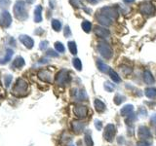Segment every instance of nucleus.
Segmentation results:
<instances>
[{"instance_id": "5701e85b", "label": "nucleus", "mask_w": 156, "mask_h": 146, "mask_svg": "<svg viewBox=\"0 0 156 146\" xmlns=\"http://www.w3.org/2000/svg\"><path fill=\"white\" fill-rule=\"evenodd\" d=\"M145 96L148 99H155L156 97V89L155 88H147L145 90Z\"/></svg>"}, {"instance_id": "79ce46f5", "label": "nucleus", "mask_w": 156, "mask_h": 146, "mask_svg": "<svg viewBox=\"0 0 156 146\" xmlns=\"http://www.w3.org/2000/svg\"><path fill=\"white\" fill-rule=\"evenodd\" d=\"M136 146H149V143L145 140H140L136 143Z\"/></svg>"}, {"instance_id": "393cba45", "label": "nucleus", "mask_w": 156, "mask_h": 146, "mask_svg": "<svg viewBox=\"0 0 156 146\" xmlns=\"http://www.w3.org/2000/svg\"><path fill=\"white\" fill-rule=\"evenodd\" d=\"M69 3L72 5L73 7L84 9L85 11H87V12H88V9H86V8H85V6H84V5H83V3L80 1V0H69Z\"/></svg>"}, {"instance_id": "72a5a7b5", "label": "nucleus", "mask_w": 156, "mask_h": 146, "mask_svg": "<svg viewBox=\"0 0 156 146\" xmlns=\"http://www.w3.org/2000/svg\"><path fill=\"white\" fill-rule=\"evenodd\" d=\"M85 142H86L87 146H94V142H93L90 134H86L85 135Z\"/></svg>"}, {"instance_id": "f8f14e48", "label": "nucleus", "mask_w": 156, "mask_h": 146, "mask_svg": "<svg viewBox=\"0 0 156 146\" xmlns=\"http://www.w3.org/2000/svg\"><path fill=\"white\" fill-rule=\"evenodd\" d=\"M95 34L100 38H108L109 35H110V32L108 29L106 28H104L102 26H97L95 27Z\"/></svg>"}, {"instance_id": "09e8293b", "label": "nucleus", "mask_w": 156, "mask_h": 146, "mask_svg": "<svg viewBox=\"0 0 156 146\" xmlns=\"http://www.w3.org/2000/svg\"><path fill=\"white\" fill-rule=\"evenodd\" d=\"M26 1L27 3H29V4H32V3H34V1H35V0H26Z\"/></svg>"}, {"instance_id": "3c124183", "label": "nucleus", "mask_w": 156, "mask_h": 146, "mask_svg": "<svg viewBox=\"0 0 156 146\" xmlns=\"http://www.w3.org/2000/svg\"><path fill=\"white\" fill-rule=\"evenodd\" d=\"M70 146H73V145H70Z\"/></svg>"}, {"instance_id": "9b49d317", "label": "nucleus", "mask_w": 156, "mask_h": 146, "mask_svg": "<svg viewBox=\"0 0 156 146\" xmlns=\"http://www.w3.org/2000/svg\"><path fill=\"white\" fill-rule=\"evenodd\" d=\"M38 78L43 82L51 83L53 80V74L51 71H49L47 69H42L38 72Z\"/></svg>"}, {"instance_id": "20e7f679", "label": "nucleus", "mask_w": 156, "mask_h": 146, "mask_svg": "<svg viewBox=\"0 0 156 146\" xmlns=\"http://www.w3.org/2000/svg\"><path fill=\"white\" fill-rule=\"evenodd\" d=\"M140 13L144 15L146 17L152 16L156 12V8L154 7V5L150 2H144L140 5Z\"/></svg>"}, {"instance_id": "2f4dec72", "label": "nucleus", "mask_w": 156, "mask_h": 146, "mask_svg": "<svg viewBox=\"0 0 156 146\" xmlns=\"http://www.w3.org/2000/svg\"><path fill=\"white\" fill-rule=\"evenodd\" d=\"M55 49H56L58 52H60V53H63V52L66 51L65 46H63L61 42H56L55 43Z\"/></svg>"}, {"instance_id": "a878e982", "label": "nucleus", "mask_w": 156, "mask_h": 146, "mask_svg": "<svg viewBox=\"0 0 156 146\" xmlns=\"http://www.w3.org/2000/svg\"><path fill=\"white\" fill-rule=\"evenodd\" d=\"M109 76L111 78V80H113L115 83H119L121 82V78L119 77V75L113 70V69H110L109 70Z\"/></svg>"}, {"instance_id": "ea45409f", "label": "nucleus", "mask_w": 156, "mask_h": 146, "mask_svg": "<svg viewBox=\"0 0 156 146\" xmlns=\"http://www.w3.org/2000/svg\"><path fill=\"white\" fill-rule=\"evenodd\" d=\"M63 34H65V36H66V37H69V36H70L71 31H70L69 26H66L65 27V32H63Z\"/></svg>"}, {"instance_id": "c85d7f7f", "label": "nucleus", "mask_w": 156, "mask_h": 146, "mask_svg": "<svg viewBox=\"0 0 156 146\" xmlns=\"http://www.w3.org/2000/svg\"><path fill=\"white\" fill-rule=\"evenodd\" d=\"M68 49H69V51L72 55H76L77 54V47H76L75 42H73V41L68 42Z\"/></svg>"}, {"instance_id": "0eeeda50", "label": "nucleus", "mask_w": 156, "mask_h": 146, "mask_svg": "<svg viewBox=\"0 0 156 146\" xmlns=\"http://www.w3.org/2000/svg\"><path fill=\"white\" fill-rule=\"evenodd\" d=\"M100 13L101 15H104L106 18H108L111 21L115 19L118 17V11L114 7H104L100 10Z\"/></svg>"}, {"instance_id": "58836bf2", "label": "nucleus", "mask_w": 156, "mask_h": 146, "mask_svg": "<svg viewBox=\"0 0 156 146\" xmlns=\"http://www.w3.org/2000/svg\"><path fill=\"white\" fill-rule=\"evenodd\" d=\"M48 47V41H42L40 43V46H39V48H40V50L44 51L45 49H47Z\"/></svg>"}, {"instance_id": "b1692460", "label": "nucleus", "mask_w": 156, "mask_h": 146, "mask_svg": "<svg viewBox=\"0 0 156 146\" xmlns=\"http://www.w3.org/2000/svg\"><path fill=\"white\" fill-rule=\"evenodd\" d=\"M73 95L76 97L78 100H85L87 99V95L84 91H77L73 92Z\"/></svg>"}, {"instance_id": "cd10ccee", "label": "nucleus", "mask_w": 156, "mask_h": 146, "mask_svg": "<svg viewBox=\"0 0 156 146\" xmlns=\"http://www.w3.org/2000/svg\"><path fill=\"white\" fill-rule=\"evenodd\" d=\"M82 29L85 32L89 33L91 31V29H92V23L90 22H88V21H84L82 23Z\"/></svg>"}, {"instance_id": "6e6552de", "label": "nucleus", "mask_w": 156, "mask_h": 146, "mask_svg": "<svg viewBox=\"0 0 156 146\" xmlns=\"http://www.w3.org/2000/svg\"><path fill=\"white\" fill-rule=\"evenodd\" d=\"M12 23V17L8 11H3L0 14V26L2 27H9Z\"/></svg>"}, {"instance_id": "f3484780", "label": "nucleus", "mask_w": 156, "mask_h": 146, "mask_svg": "<svg viewBox=\"0 0 156 146\" xmlns=\"http://www.w3.org/2000/svg\"><path fill=\"white\" fill-rule=\"evenodd\" d=\"M134 111V107L132 104H127L124 107H122V109L120 110V114L121 116H127L128 117L129 115H131L133 113Z\"/></svg>"}, {"instance_id": "c756f323", "label": "nucleus", "mask_w": 156, "mask_h": 146, "mask_svg": "<svg viewBox=\"0 0 156 146\" xmlns=\"http://www.w3.org/2000/svg\"><path fill=\"white\" fill-rule=\"evenodd\" d=\"M136 119V114H133V113H132L131 115H129L128 117H127V119H126V124L131 127L132 125H133V123H135Z\"/></svg>"}, {"instance_id": "37998d69", "label": "nucleus", "mask_w": 156, "mask_h": 146, "mask_svg": "<svg viewBox=\"0 0 156 146\" xmlns=\"http://www.w3.org/2000/svg\"><path fill=\"white\" fill-rule=\"evenodd\" d=\"M121 67H122L121 69L123 70L124 73H127V74H129V73L132 72V69H131L130 67H128V66H121Z\"/></svg>"}, {"instance_id": "c9c22d12", "label": "nucleus", "mask_w": 156, "mask_h": 146, "mask_svg": "<svg viewBox=\"0 0 156 146\" xmlns=\"http://www.w3.org/2000/svg\"><path fill=\"white\" fill-rule=\"evenodd\" d=\"M12 80H13L12 75H6V76H5V86H6V87H10Z\"/></svg>"}, {"instance_id": "7c9ffc66", "label": "nucleus", "mask_w": 156, "mask_h": 146, "mask_svg": "<svg viewBox=\"0 0 156 146\" xmlns=\"http://www.w3.org/2000/svg\"><path fill=\"white\" fill-rule=\"evenodd\" d=\"M72 63H73V66H74L77 70H81L82 69V63H81V61L79 60V58H73L72 60Z\"/></svg>"}, {"instance_id": "2eb2a0df", "label": "nucleus", "mask_w": 156, "mask_h": 146, "mask_svg": "<svg viewBox=\"0 0 156 146\" xmlns=\"http://www.w3.org/2000/svg\"><path fill=\"white\" fill-rule=\"evenodd\" d=\"M96 18H97V21L98 22H99L101 24H102V26H110L111 23H112L111 19H109L108 18H106L105 16H104V15H101L100 12L97 14Z\"/></svg>"}, {"instance_id": "a211bd4d", "label": "nucleus", "mask_w": 156, "mask_h": 146, "mask_svg": "<svg viewBox=\"0 0 156 146\" xmlns=\"http://www.w3.org/2000/svg\"><path fill=\"white\" fill-rule=\"evenodd\" d=\"M144 81L145 82V84H147V85H152L154 83V77L152 76L150 71L145 70L144 72Z\"/></svg>"}, {"instance_id": "f257e3e1", "label": "nucleus", "mask_w": 156, "mask_h": 146, "mask_svg": "<svg viewBox=\"0 0 156 146\" xmlns=\"http://www.w3.org/2000/svg\"><path fill=\"white\" fill-rule=\"evenodd\" d=\"M14 14H15V17H16L19 21H22V22L26 21L27 19V11L26 7V2L22 1V0H19V1L15 3Z\"/></svg>"}, {"instance_id": "e433bc0d", "label": "nucleus", "mask_w": 156, "mask_h": 146, "mask_svg": "<svg viewBox=\"0 0 156 146\" xmlns=\"http://www.w3.org/2000/svg\"><path fill=\"white\" fill-rule=\"evenodd\" d=\"M10 3H11L10 0H0V7L5 8V7H7Z\"/></svg>"}, {"instance_id": "f03ea898", "label": "nucleus", "mask_w": 156, "mask_h": 146, "mask_svg": "<svg viewBox=\"0 0 156 146\" xmlns=\"http://www.w3.org/2000/svg\"><path fill=\"white\" fill-rule=\"evenodd\" d=\"M27 89H28L27 82L24 79H23V78H19L13 88L12 94L16 96H23L27 94Z\"/></svg>"}, {"instance_id": "ddd939ff", "label": "nucleus", "mask_w": 156, "mask_h": 146, "mask_svg": "<svg viewBox=\"0 0 156 146\" xmlns=\"http://www.w3.org/2000/svg\"><path fill=\"white\" fill-rule=\"evenodd\" d=\"M20 41H21L24 46H26L27 49H32L33 45H34V41L31 37H29L28 35H24V34H22L20 35Z\"/></svg>"}, {"instance_id": "de8ad7c7", "label": "nucleus", "mask_w": 156, "mask_h": 146, "mask_svg": "<svg viewBox=\"0 0 156 146\" xmlns=\"http://www.w3.org/2000/svg\"><path fill=\"white\" fill-rule=\"evenodd\" d=\"M123 1L125 2V3H127V4H130V3H133L135 0H123Z\"/></svg>"}, {"instance_id": "473e14b6", "label": "nucleus", "mask_w": 156, "mask_h": 146, "mask_svg": "<svg viewBox=\"0 0 156 146\" xmlns=\"http://www.w3.org/2000/svg\"><path fill=\"white\" fill-rule=\"evenodd\" d=\"M124 100V97L122 96L121 95H118L117 94L115 96H114V103L116 104V105H119V104H121L122 103V101Z\"/></svg>"}, {"instance_id": "f704fd0d", "label": "nucleus", "mask_w": 156, "mask_h": 146, "mask_svg": "<svg viewBox=\"0 0 156 146\" xmlns=\"http://www.w3.org/2000/svg\"><path fill=\"white\" fill-rule=\"evenodd\" d=\"M105 91H107V92H113V90H114V86H113V85H111L109 82H105Z\"/></svg>"}, {"instance_id": "423d86ee", "label": "nucleus", "mask_w": 156, "mask_h": 146, "mask_svg": "<svg viewBox=\"0 0 156 146\" xmlns=\"http://www.w3.org/2000/svg\"><path fill=\"white\" fill-rule=\"evenodd\" d=\"M115 134H116V129L114 125L112 124H108L105 126V130H104V137L106 141L108 142H111L113 141L114 137H115Z\"/></svg>"}, {"instance_id": "4c0bfd02", "label": "nucleus", "mask_w": 156, "mask_h": 146, "mask_svg": "<svg viewBox=\"0 0 156 146\" xmlns=\"http://www.w3.org/2000/svg\"><path fill=\"white\" fill-rule=\"evenodd\" d=\"M46 54H47V56L52 57H58V54H57V53H55L53 50H48Z\"/></svg>"}, {"instance_id": "7ed1b4c3", "label": "nucleus", "mask_w": 156, "mask_h": 146, "mask_svg": "<svg viewBox=\"0 0 156 146\" xmlns=\"http://www.w3.org/2000/svg\"><path fill=\"white\" fill-rule=\"evenodd\" d=\"M55 81H56V84L58 85V86H66V85H67L68 83H69V81H70L68 71L66 70V69L60 70V71L58 72V74L56 75Z\"/></svg>"}, {"instance_id": "aec40b11", "label": "nucleus", "mask_w": 156, "mask_h": 146, "mask_svg": "<svg viewBox=\"0 0 156 146\" xmlns=\"http://www.w3.org/2000/svg\"><path fill=\"white\" fill-rule=\"evenodd\" d=\"M97 65H98V68H99V70L101 71V72H104V73L109 72V70H110L109 66L102 62L101 60H97Z\"/></svg>"}, {"instance_id": "4468645a", "label": "nucleus", "mask_w": 156, "mask_h": 146, "mask_svg": "<svg viewBox=\"0 0 156 146\" xmlns=\"http://www.w3.org/2000/svg\"><path fill=\"white\" fill-rule=\"evenodd\" d=\"M85 128V123L82 121H73L71 123V129L75 134H80Z\"/></svg>"}, {"instance_id": "6ab92c4d", "label": "nucleus", "mask_w": 156, "mask_h": 146, "mask_svg": "<svg viewBox=\"0 0 156 146\" xmlns=\"http://www.w3.org/2000/svg\"><path fill=\"white\" fill-rule=\"evenodd\" d=\"M13 55H14V51L11 50V49H7L6 54H5V57L0 60V64H5V63H7L9 61H11Z\"/></svg>"}, {"instance_id": "39448f33", "label": "nucleus", "mask_w": 156, "mask_h": 146, "mask_svg": "<svg viewBox=\"0 0 156 146\" xmlns=\"http://www.w3.org/2000/svg\"><path fill=\"white\" fill-rule=\"evenodd\" d=\"M98 50H99L100 54L106 60H109L112 57V50L110 46L105 42H100L98 45Z\"/></svg>"}, {"instance_id": "9d476101", "label": "nucleus", "mask_w": 156, "mask_h": 146, "mask_svg": "<svg viewBox=\"0 0 156 146\" xmlns=\"http://www.w3.org/2000/svg\"><path fill=\"white\" fill-rule=\"evenodd\" d=\"M138 135L139 137L141 139V140H148L149 138H151V134H150V130L147 127L145 126H140L139 128V130H138Z\"/></svg>"}, {"instance_id": "c03bdc74", "label": "nucleus", "mask_w": 156, "mask_h": 146, "mask_svg": "<svg viewBox=\"0 0 156 146\" xmlns=\"http://www.w3.org/2000/svg\"><path fill=\"white\" fill-rule=\"evenodd\" d=\"M150 122H151V124H152L153 126H156V115H153L152 117H151Z\"/></svg>"}, {"instance_id": "4be33fe9", "label": "nucleus", "mask_w": 156, "mask_h": 146, "mask_svg": "<svg viewBox=\"0 0 156 146\" xmlns=\"http://www.w3.org/2000/svg\"><path fill=\"white\" fill-rule=\"evenodd\" d=\"M24 60L23 57H16V60L14 61V62H13V66L14 67H16V68H21V67H23V65H24Z\"/></svg>"}, {"instance_id": "8fccbe9b", "label": "nucleus", "mask_w": 156, "mask_h": 146, "mask_svg": "<svg viewBox=\"0 0 156 146\" xmlns=\"http://www.w3.org/2000/svg\"><path fill=\"white\" fill-rule=\"evenodd\" d=\"M40 63H46L47 61H46V60H44V58H42V60H40V61H39Z\"/></svg>"}, {"instance_id": "412c9836", "label": "nucleus", "mask_w": 156, "mask_h": 146, "mask_svg": "<svg viewBox=\"0 0 156 146\" xmlns=\"http://www.w3.org/2000/svg\"><path fill=\"white\" fill-rule=\"evenodd\" d=\"M94 105H95V108L98 112H102L105 110V104L102 102L101 100L96 99L94 101Z\"/></svg>"}, {"instance_id": "1a4fd4ad", "label": "nucleus", "mask_w": 156, "mask_h": 146, "mask_svg": "<svg viewBox=\"0 0 156 146\" xmlns=\"http://www.w3.org/2000/svg\"><path fill=\"white\" fill-rule=\"evenodd\" d=\"M73 113L80 119L85 118L88 115V108L85 105H75L74 108H73Z\"/></svg>"}, {"instance_id": "dca6fc26", "label": "nucleus", "mask_w": 156, "mask_h": 146, "mask_svg": "<svg viewBox=\"0 0 156 146\" xmlns=\"http://www.w3.org/2000/svg\"><path fill=\"white\" fill-rule=\"evenodd\" d=\"M34 22L40 23L42 22V7L40 5H37L34 10Z\"/></svg>"}, {"instance_id": "bb28decb", "label": "nucleus", "mask_w": 156, "mask_h": 146, "mask_svg": "<svg viewBox=\"0 0 156 146\" xmlns=\"http://www.w3.org/2000/svg\"><path fill=\"white\" fill-rule=\"evenodd\" d=\"M52 27L54 30L56 31H60L61 28H62V23L58 19H53L52 21Z\"/></svg>"}, {"instance_id": "a19ab883", "label": "nucleus", "mask_w": 156, "mask_h": 146, "mask_svg": "<svg viewBox=\"0 0 156 146\" xmlns=\"http://www.w3.org/2000/svg\"><path fill=\"white\" fill-rule=\"evenodd\" d=\"M95 126H96V128L99 130H101V128H102V124H101V122L100 120H96L95 121Z\"/></svg>"}, {"instance_id": "a18cd8bd", "label": "nucleus", "mask_w": 156, "mask_h": 146, "mask_svg": "<svg viewBox=\"0 0 156 146\" xmlns=\"http://www.w3.org/2000/svg\"><path fill=\"white\" fill-rule=\"evenodd\" d=\"M5 96V91L3 88L0 86V97H4Z\"/></svg>"}, {"instance_id": "49530a36", "label": "nucleus", "mask_w": 156, "mask_h": 146, "mask_svg": "<svg viewBox=\"0 0 156 146\" xmlns=\"http://www.w3.org/2000/svg\"><path fill=\"white\" fill-rule=\"evenodd\" d=\"M87 1L91 4H97V3H99L100 0H87Z\"/></svg>"}]
</instances>
